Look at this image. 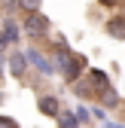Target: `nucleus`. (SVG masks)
Returning a JSON list of instances; mask_svg holds the SVG:
<instances>
[{
	"mask_svg": "<svg viewBox=\"0 0 125 128\" xmlns=\"http://www.w3.org/2000/svg\"><path fill=\"white\" fill-rule=\"evenodd\" d=\"M0 30H3V37L9 40V46H15V43H18V40H22V24H18V22H15V18H12V15H6V18H3V22H0Z\"/></svg>",
	"mask_w": 125,
	"mask_h": 128,
	"instance_id": "423d86ee",
	"label": "nucleus"
},
{
	"mask_svg": "<svg viewBox=\"0 0 125 128\" xmlns=\"http://www.w3.org/2000/svg\"><path fill=\"white\" fill-rule=\"evenodd\" d=\"M55 122H58V125H80V122H76V113H73V110H61V113L55 116Z\"/></svg>",
	"mask_w": 125,
	"mask_h": 128,
	"instance_id": "9b49d317",
	"label": "nucleus"
},
{
	"mask_svg": "<svg viewBox=\"0 0 125 128\" xmlns=\"http://www.w3.org/2000/svg\"><path fill=\"white\" fill-rule=\"evenodd\" d=\"M0 9H3L6 15H12V12L22 9V0H0Z\"/></svg>",
	"mask_w": 125,
	"mask_h": 128,
	"instance_id": "f8f14e48",
	"label": "nucleus"
},
{
	"mask_svg": "<svg viewBox=\"0 0 125 128\" xmlns=\"http://www.w3.org/2000/svg\"><path fill=\"white\" fill-rule=\"evenodd\" d=\"M88 76H92V82H95L98 88H104V86H110V76H107L104 70H98V67H88Z\"/></svg>",
	"mask_w": 125,
	"mask_h": 128,
	"instance_id": "1a4fd4ad",
	"label": "nucleus"
},
{
	"mask_svg": "<svg viewBox=\"0 0 125 128\" xmlns=\"http://www.w3.org/2000/svg\"><path fill=\"white\" fill-rule=\"evenodd\" d=\"M3 70H6V58L0 55V76H3Z\"/></svg>",
	"mask_w": 125,
	"mask_h": 128,
	"instance_id": "f3484780",
	"label": "nucleus"
},
{
	"mask_svg": "<svg viewBox=\"0 0 125 128\" xmlns=\"http://www.w3.org/2000/svg\"><path fill=\"white\" fill-rule=\"evenodd\" d=\"M24 55H28V61H30V67H37L43 76H52V73H55V64L46 58L40 49H24Z\"/></svg>",
	"mask_w": 125,
	"mask_h": 128,
	"instance_id": "20e7f679",
	"label": "nucleus"
},
{
	"mask_svg": "<svg viewBox=\"0 0 125 128\" xmlns=\"http://www.w3.org/2000/svg\"><path fill=\"white\" fill-rule=\"evenodd\" d=\"M104 28H107V34H110L113 40H125V15H113Z\"/></svg>",
	"mask_w": 125,
	"mask_h": 128,
	"instance_id": "6e6552de",
	"label": "nucleus"
},
{
	"mask_svg": "<svg viewBox=\"0 0 125 128\" xmlns=\"http://www.w3.org/2000/svg\"><path fill=\"white\" fill-rule=\"evenodd\" d=\"M49 28H52V22L46 18L40 9L28 12V15H24V24H22V30H24L28 37H46V34H49Z\"/></svg>",
	"mask_w": 125,
	"mask_h": 128,
	"instance_id": "f03ea898",
	"label": "nucleus"
},
{
	"mask_svg": "<svg viewBox=\"0 0 125 128\" xmlns=\"http://www.w3.org/2000/svg\"><path fill=\"white\" fill-rule=\"evenodd\" d=\"M6 49H9V40H6V37H3V30H0V55H3V52H6Z\"/></svg>",
	"mask_w": 125,
	"mask_h": 128,
	"instance_id": "dca6fc26",
	"label": "nucleus"
},
{
	"mask_svg": "<svg viewBox=\"0 0 125 128\" xmlns=\"http://www.w3.org/2000/svg\"><path fill=\"white\" fill-rule=\"evenodd\" d=\"M18 122H15L12 116H0V128H15Z\"/></svg>",
	"mask_w": 125,
	"mask_h": 128,
	"instance_id": "2eb2a0df",
	"label": "nucleus"
},
{
	"mask_svg": "<svg viewBox=\"0 0 125 128\" xmlns=\"http://www.w3.org/2000/svg\"><path fill=\"white\" fill-rule=\"evenodd\" d=\"M37 110L43 116H49V119H55L58 113H61V101L55 98V94H43V98L37 101Z\"/></svg>",
	"mask_w": 125,
	"mask_h": 128,
	"instance_id": "39448f33",
	"label": "nucleus"
},
{
	"mask_svg": "<svg viewBox=\"0 0 125 128\" xmlns=\"http://www.w3.org/2000/svg\"><path fill=\"white\" fill-rule=\"evenodd\" d=\"M98 104L107 107V110H116V107L122 104V98H119V92H116L113 86H104V88H98Z\"/></svg>",
	"mask_w": 125,
	"mask_h": 128,
	"instance_id": "0eeeda50",
	"label": "nucleus"
},
{
	"mask_svg": "<svg viewBox=\"0 0 125 128\" xmlns=\"http://www.w3.org/2000/svg\"><path fill=\"white\" fill-rule=\"evenodd\" d=\"M28 67H30V61H28V55H24V52H18V49L9 52V58H6V70H9L15 79H22V76L28 73Z\"/></svg>",
	"mask_w": 125,
	"mask_h": 128,
	"instance_id": "7ed1b4c3",
	"label": "nucleus"
},
{
	"mask_svg": "<svg viewBox=\"0 0 125 128\" xmlns=\"http://www.w3.org/2000/svg\"><path fill=\"white\" fill-rule=\"evenodd\" d=\"M55 73H61L64 76V82H76L82 73H86V55H80V52H70V49H55Z\"/></svg>",
	"mask_w": 125,
	"mask_h": 128,
	"instance_id": "f257e3e1",
	"label": "nucleus"
},
{
	"mask_svg": "<svg viewBox=\"0 0 125 128\" xmlns=\"http://www.w3.org/2000/svg\"><path fill=\"white\" fill-rule=\"evenodd\" d=\"M92 119H98V122L107 125V122H110V119H107V107H101V104H98V107H92Z\"/></svg>",
	"mask_w": 125,
	"mask_h": 128,
	"instance_id": "ddd939ff",
	"label": "nucleus"
},
{
	"mask_svg": "<svg viewBox=\"0 0 125 128\" xmlns=\"http://www.w3.org/2000/svg\"><path fill=\"white\" fill-rule=\"evenodd\" d=\"M73 113H76V122H80V125H92V110H88L86 104L73 107Z\"/></svg>",
	"mask_w": 125,
	"mask_h": 128,
	"instance_id": "9d476101",
	"label": "nucleus"
},
{
	"mask_svg": "<svg viewBox=\"0 0 125 128\" xmlns=\"http://www.w3.org/2000/svg\"><path fill=\"white\" fill-rule=\"evenodd\" d=\"M98 3H104V6H116V0H98Z\"/></svg>",
	"mask_w": 125,
	"mask_h": 128,
	"instance_id": "a211bd4d",
	"label": "nucleus"
},
{
	"mask_svg": "<svg viewBox=\"0 0 125 128\" xmlns=\"http://www.w3.org/2000/svg\"><path fill=\"white\" fill-rule=\"evenodd\" d=\"M40 9V0H22V12H34Z\"/></svg>",
	"mask_w": 125,
	"mask_h": 128,
	"instance_id": "4468645a",
	"label": "nucleus"
}]
</instances>
